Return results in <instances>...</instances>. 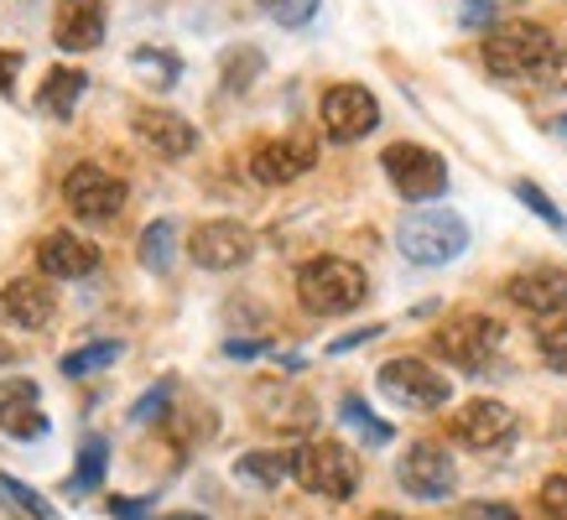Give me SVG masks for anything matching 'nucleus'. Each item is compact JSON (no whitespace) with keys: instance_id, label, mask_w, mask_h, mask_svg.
Listing matches in <instances>:
<instances>
[{"instance_id":"obj_41","label":"nucleus","mask_w":567,"mask_h":520,"mask_svg":"<svg viewBox=\"0 0 567 520\" xmlns=\"http://www.w3.org/2000/svg\"><path fill=\"white\" fill-rule=\"evenodd\" d=\"M162 520H204V516H162Z\"/></svg>"},{"instance_id":"obj_18","label":"nucleus","mask_w":567,"mask_h":520,"mask_svg":"<svg viewBox=\"0 0 567 520\" xmlns=\"http://www.w3.org/2000/svg\"><path fill=\"white\" fill-rule=\"evenodd\" d=\"M37 266L48 271V281H79L100 266V250L89 240H79L73 229H48L37 240Z\"/></svg>"},{"instance_id":"obj_1","label":"nucleus","mask_w":567,"mask_h":520,"mask_svg":"<svg viewBox=\"0 0 567 520\" xmlns=\"http://www.w3.org/2000/svg\"><path fill=\"white\" fill-rule=\"evenodd\" d=\"M480 58L495 79H542L557 63V42L542 21H495L480 42Z\"/></svg>"},{"instance_id":"obj_20","label":"nucleus","mask_w":567,"mask_h":520,"mask_svg":"<svg viewBox=\"0 0 567 520\" xmlns=\"http://www.w3.org/2000/svg\"><path fill=\"white\" fill-rule=\"evenodd\" d=\"M0 323H6V329H27V333L48 329L52 323V292L37 277L6 281V287H0Z\"/></svg>"},{"instance_id":"obj_5","label":"nucleus","mask_w":567,"mask_h":520,"mask_svg":"<svg viewBox=\"0 0 567 520\" xmlns=\"http://www.w3.org/2000/svg\"><path fill=\"white\" fill-rule=\"evenodd\" d=\"M292 479L308 495H323V500H349L360 489V458L344 443H328V437H312V443H297L292 448Z\"/></svg>"},{"instance_id":"obj_37","label":"nucleus","mask_w":567,"mask_h":520,"mask_svg":"<svg viewBox=\"0 0 567 520\" xmlns=\"http://www.w3.org/2000/svg\"><path fill=\"white\" fill-rule=\"evenodd\" d=\"M17 69H21V52H0V94L17 89Z\"/></svg>"},{"instance_id":"obj_26","label":"nucleus","mask_w":567,"mask_h":520,"mask_svg":"<svg viewBox=\"0 0 567 520\" xmlns=\"http://www.w3.org/2000/svg\"><path fill=\"white\" fill-rule=\"evenodd\" d=\"M339 422L360 433L364 448H380V443H391V437H395L391 422H380V416H370V406H364L360 396H344V406H339Z\"/></svg>"},{"instance_id":"obj_17","label":"nucleus","mask_w":567,"mask_h":520,"mask_svg":"<svg viewBox=\"0 0 567 520\" xmlns=\"http://www.w3.org/2000/svg\"><path fill=\"white\" fill-rule=\"evenodd\" d=\"M104 32H110L104 0H58V11H52V42H58L63 52L100 48Z\"/></svg>"},{"instance_id":"obj_4","label":"nucleus","mask_w":567,"mask_h":520,"mask_svg":"<svg viewBox=\"0 0 567 520\" xmlns=\"http://www.w3.org/2000/svg\"><path fill=\"white\" fill-rule=\"evenodd\" d=\"M499 349H505V323L484 318V312H458V318L437 323V333H432V354L443 364L468 370V375H484L499 360Z\"/></svg>"},{"instance_id":"obj_12","label":"nucleus","mask_w":567,"mask_h":520,"mask_svg":"<svg viewBox=\"0 0 567 520\" xmlns=\"http://www.w3.org/2000/svg\"><path fill=\"white\" fill-rule=\"evenodd\" d=\"M447 433L458 437L464 448L489 453V448H499V443H511V437H516V412H511L505 401H495V396H474V401H464L458 412L447 416Z\"/></svg>"},{"instance_id":"obj_36","label":"nucleus","mask_w":567,"mask_h":520,"mask_svg":"<svg viewBox=\"0 0 567 520\" xmlns=\"http://www.w3.org/2000/svg\"><path fill=\"white\" fill-rule=\"evenodd\" d=\"M495 6H489V0H464V11H458V21H464V27H484V32H489V27H495Z\"/></svg>"},{"instance_id":"obj_19","label":"nucleus","mask_w":567,"mask_h":520,"mask_svg":"<svg viewBox=\"0 0 567 520\" xmlns=\"http://www.w3.org/2000/svg\"><path fill=\"white\" fill-rule=\"evenodd\" d=\"M256 416L271 427V433H312L318 422V401L308 391H292V385H260L256 391Z\"/></svg>"},{"instance_id":"obj_34","label":"nucleus","mask_w":567,"mask_h":520,"mask_svg":"<svg viewBox=\"0 0 567 520\" xmlns=\"http://www.w3.org/2000/svg\"><path fill=\"white\" fill-rule=\"evenodd\" d=\"M542 516L567 520V474H551L547 485H542Z\"/></svg>"},{"instance_id":"obj_30","label":"nucleus","mask_w":567,"mask_h":520,"mask_svg":"<svg viewBox=\"0 0 567 520\" xmlns=\"http://www.w3.org/2000/svg\"><path fill=\"white\" fill-rule=\"evenodd\" d=\"M260 11H266V17L276 21V27H308L312 17H318V6H323V0H256Z\"/></svg>"},{"instance_id":"obj_24","label":"nucleus","mask_w":567,"mask_h":520,"mask_svg":"<svg viewBox=\"0 0 567 520\" xmlns=\"http://www.w3.org/2000/svg\"><path fill=\"white\" fill-rule=\"evenodd\" d=\"M136 256H141V266H146V271L167 277V271H173V260H177V225H173V219H152V225L141 229Z\"/></svg>"},{"instance_id":"obj_40","label":"nucleus","mask_w":567,"mask_h":520,"mask_svg":"<svg viewBox=\"0 0 567 520\" xmlns=\"http://www.w3.org/2000/svg\"><path fill=\"white\" fill-rule=\"evenodd\" d=\"M364 520H406V516H395V510H375V516H364Z\"/></svg>"},{"instance_id":"obj_11","label":"nucleus","mask_w":567,"mask_h":520,"mask_svg":"<svg viewBox=\"0 0 567 520\" xmlns=\"http://www.w3.org/2000/svg\"><path fill=\"white\" fill-rule=\"evenodd\" d=\"M188 256L204 271H240L245 260L256 256V235L240 219H208L188 235Z\"/></svg>"},{"instance_id":"obj_13","label":"nucleus","mask_w":567,"mask_h":520,"mask_svg":"<svg viewBox=\"0 0 567 520\" xmlns=\"http://www.w3.org/2000/svg\"><path fill=\"white\" fill-rule=\"evenodd\" d=\"M505 297L516 302L520 312L532 318H563L567 312V266H532V271H516L505 281Z\"/></svg>"},{"instance_id":"obj_33","label":"nucleus","mask_w":567,"mask_h":520,"mask_svg":"<svg viewBox=\"0 0 567 520\" xmlns=\"http://www.w3.org/2000/svg\"><path fill=\"white\" fill-rule=\"evenodd\" d=\"M177 396V385L173 381H156L152 391H146V396L136 401V406H131V422H156V416L167 412V401Z\"/></svg>"},{"instance_id":"obj_22","label":"nucleus","mask_w":567,"mask_h":520,"mask_svg":"<svg viewBox=\"0 0 567 520\" xmlns=\"http://www.w3.org/2000/svg\"><path fill=\"white\" fill-rule=\"evenodd\" d=\"M292 474V453H276V448H250L235 458V479L250 489H281Z\"/></svg>"},{"instance_id":"obj_6","label":"nucleus","mask_w":567,"mask_h":520,"mask_svg":"<svg viewBox=\"0 0 567 520\" xmlns=\"http://www.w3.org/2000/svg\"><path fill=\"white\" fill-rule=\"evenodd\" d=\"M380 396L401 406V412H437L453 401V381H447L437 364L416 360V354H401V360H385L375 370Z\"/></svg>"},{"instance_id":"obj_9","label":"nucleus","mask_w":567,"mask_h":520,"mask_svg":"<svg viewBox=\"0 0 567 520\" xmlns=\"http://www.w3.org/2000/svg\"><path fill=\"white\" fill-rule=\"evenodd\" d=\"M125 198H131V188H125L115 173L94 167V162H79V167L63 177V204H69L79 219H89V225L115 219V214L125 208Z\"/></svg>"},{"instance_id":"obj_16","label":"nucleus","mask_w":567,"mask_h":520,"mask_svg":"<svg viewBox=\"0 0 567 520\" xmlns=\"http://www.w3.org/2000/svg\"><path fill=\"white\" fill-rule=\"evenodd\" d=\"M131 131H136L152 152L162 156H188L193 146H198V131H193L188 115H177V110H162V104H136L131 110Z\"/></svg>"},{"instance_id":"obj_21","label":"nucleus","mask_w":567,"mask_h":520,"mask_svg":"<svg viewBox=\"0 0 567 520\" xmlns=\"http://www.w3.org/2000/svg\"><path fill=\"white\" fill-rule=\"evenodd\" d=\"M84 89H89V73L48 69V79H42V89H37V110H42L48 121H73V110H79V100H84Z\"/></svg>"},{"instance_id":"obj_3","label":"nucleus","mask_w":567,"mask_h":520,"mask_svg":"<svg viewBox=\"0 0 567 520\" xmlns=\"http://www.w3.org/2000/svg\"><path fill=\"white\" fill-rule=\"evenodd\" d=\"M297 297H302V308L318 312V318H344V312L364 308L370 277L344 256H312L308 266L297 271Z\"/></svg>"},{"instance_id":"obj_32","label":"nucleus","mask_w":567,"mask_h":520,"mask_svg":"<svg viewBox=\"0 0 567 520\" xmlns=\"http://www.w3.org/2000/svg\"><path fill=\"white\" fill-rule=\"evenodd\" d=\"M516 198H520V204H526V208H532L536 219H547L551 229H567L563 208L551 204V198H547V193H542V188H536V183H526V177H520V183H516Z\"/></svg>"},{"instance_id":"obj_29","label":"nucleus","mask_w":567,"mask_h":520,"mask_svg":"<svg viewBox=\"0 0 567 520\" xmlns=\"http://www.w3.org/2000/svg\"><path fill=\"white\" fill-rule=\"evenodd\" d=\"M536 349H542V360H547L551 370L567 375V312L563 318H547V323L536 329Z\"/></svg>"},{"instance_id":"obj_25","label":"nucleus","mask_w":567,"mask_h":520,"mask_svg":"<svg viewBox=\"0 0 567 520\" xmlns=\"http://www.w3.org/2000/svg\"><path fill=\"white\" fill-rule=\"evenodd\" d=\"M219 73H224V89H229V94H245V89L266 73V52L260 48H229L219 58Z\"/></svg>"},{"instance_id":"obj_39","label":"nucleus","mask_w":567,"mask_h":520,"mask_svg":"<svg viewBox=\"0 0 567 520\" xmlns=\"http://www.w3.org/2000/svg\"><path fill=\"white\" fill-rule=\"evenodd\" d=\"M235 360H250V354H266V344H224Z\"/></svg>"},{"instance_id":"obj_2","label":"nucleus","mask_w":567,"mask_h":520,"mask_svg":"<svg viewBox=\"0 0 567 520\" xmlns=\"http://www.w3.org/2000/svg\"><path fill=\"white\" fill-rule=\"evenodd\" d=\"M395 250L412 266H447L468 250V225L443 204H422L395 225Z\"/></svg>"},{"instance_id":"obj_27","label":"nucleus","mask_w":567,"mask_h":520,"mask_svg":"<svg viewBox=\"0 0 567 520\" xmlns=\"http://www.w3.org/2000/svg\"><path fill=\"white\" fill-rule=\"evenodd\" d=\"M125 354L121 339H100V344H84V349H73V354H63V375H94V370H104V364H115Z\"/></svg>"},{"instance_id":"obj_15","label":"nucleus","mask_w":567,"mask_h":520,"mask_svg":"<svg viewBox=\"0 0 567 520\" xmlns=\"http://www.w3.org/2000/svg\"><path fill=\"white\" fill-rule=\"evenodd\" d=\"M48 412H42V396H37V381L27 375H11L0 385V433L17 437V443H37L48 437Z\"/></svg>"},{"instance_id":"obj_31","label":"nucleus","mask_w":567,"mask_h":520,"mask_svg":"<svg viewBox=\"0 0 567 520\" xmlns=\"http://www.w3.org/2000/svg\"><path fill=\"white\" fill-rule=\"evenodd\" d=\"M131 63H136V69H152V84H162V89H173L177 69H183L173 52H156V48H136L131 52Z\"/></svg>"},{"instance_id":"obj_23","label":"nucleus","mask_w":567,"mask_h":520,"mask_svg":"<svg viewBox=\"0 0 567 520\" xmlns=\"http://www.w3.org/2000/svg\"><path fill=\"white\" fill-rule=\"evenodd\" d=\"M104 474H110V443H104V437H84V443H79V464H73L63 495H69V500H84L89 489H104Z\"/></svg>"},{"instance_id":"obj_28","label":"nucleus","mask_w":567,"mask_h":520,"mask_svg":"<svg viewBox=\"0 0 567 520\" xmlns=\"http://www.w3.org/2000/svg\"><path fill=\"white\" fill-rule=\"evenodd\" d=\"M0 495H6V500H17L32 520H63V516H58V505L42 500L32 485H21V479H11V474H0Z\"/></svg>"},{"instance_id":"obj_10","label":"nucleus","mask_w":567,"mask_h":520,"mask_svg":"<svg viewBox=\"0 0 567 520\" xmlns=\"http://www.w3.org/2000/svg\"><path fill=\"white\" fill-rule=\"evenodd\" d=\"M395 485L406 489L412 500H447L458 489V464L437 443H412L401 453V464H395Z\"/></svg>"},{"instance_id":"obj_8","label":"nucleus","mask_w":567,"mask_h":520,"mask_svg":"<svg viewBox=\"0 0 567 520\" xmlns=\"http://www.w3.org/2000/svg\"><path fill=\"white\" fill-rule=\"evenodd\" d=\"M318 121H323V136L339 141V146H354L380 125V100L364 84H333L323 89L318 100Z\"/></svg>"},{"instance_id":"obj_35","label":"nucleus","mask_w":567,"mask_h":520,"mask_svg":"<svg viewBox=\"0 0 567 520\" xmlns=\"http://www.w3.org/2000/svg\"><path fill=\"white\" fill-rule=\"evenodd\" d=\"M458 520H520L516 505H489V500H474L458 510Z\"/></svg>"},{"instance_id":"obj_7","label":"nucleus","mask_w":567,"mask_h":520,"mask_svg":"<svg viewBox=\"0 0 567 520\" xmlns=\"http://www.w3.org/2000/svg\"><path fill=\"white\" fill-rule=\"evenodd\" d=\"M380 167H385L391 188L401 193L412 208H422V204H432V198H443V193H447V162L432 152V146L395 141V146H385Z\"/></svg>"},{"instance_id":"obj_14","label":"nucleus","mask_w":567,"mask_h":520,"mask_svg":"<svg viewBox=\"0 0 567 520\" xmlns=\"http://www.w3.org/2000/svg\"><path fill=\"white\" fill-rule=\"evenodd\" d=\"M312 162H318V146H312V141L271 136L250 152V177L266 183V188H281V183H297L302 173H312Z\"/></svg>"},{"instance_id":"obj_38","label":"nucleus","mask_w":567,"mask_h":520,"mask_svg":"<svg viewBox=\"0 0 567 520\" xmlns=\"http://www.w3.org/2000/svg\"><path fill=\"white\" fill-rule=\"evenodd\" d=\"M380 329H360V333H344V339H333V344H328V354H349V349H360L364 339H375Z\"/></svg>"},{"instance_id":"obj_42","label":"nucleus","mask_w":567,"mask_h":520,"mask_svg":"<svg viewBox=\"0 0 567 520\" xmlns=\"http://www.w3.org/2000/svg\"><path fill=\"white\" fill-rule=\"evenodd\" d=\"M557 131H563V136H567V115H563V121H557Z\"/></svg>"}]
</instances>
